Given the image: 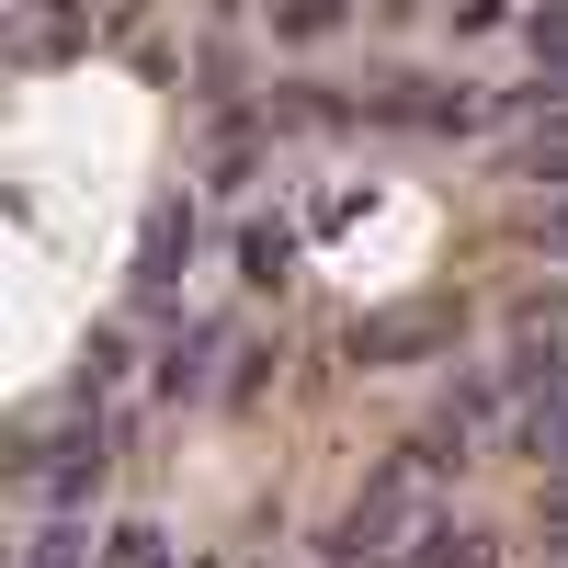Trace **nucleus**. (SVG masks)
Returning a JSON list of instances; mask_svg holds the SVG:
<instances>
[{
  "instance_id": "9b49d317",
  "label": "nucleus",
  "mask_w": 568,
  "mask_h": 568,
  "mask_svg": "<svg viewBox=\"0 0 568 568\" xmlns=\"http://www.w3.org/2000/svg\"><path fill=\"white\" fill-rule=\"evenodd\" d=\"M103 557H114V568H171V546H160V535H149V524H125V535H114V546H103Z\"/></svg>"
},
{
  "instance_id": "f257e3e1",
  "label": "nucleus",
  "mask_w": 568,
  "mask_h": 568,
  "mask_svg": "<svg viewBox=\"0 0 568 568\" xmlns=\"http://www.w3.org/2000/svg\"><path fill=\"white\" fill-rule=\"evenodd\" d=\"M433 489H444V455H433V444L387 455V466L353 489L342 535H329V568H387V557H409V546H420V524H433Z\"/></svg>"
},
{
  "instance_id": "20e7f679",
  "label": "nucleus",
  "mask_w": 568,
  "mask_h": 568,
  "mask_svg": "<svg viewBox=\"0 0 568 568\" xmlns=\"http://www.w3.org/2000/svg\"><path fill=\"white\" fill-rule=\"evenodd\" d=\"M398 568H500V535L489 524H420V546Z\"/></svg>"
},
{
  "instance_id": "4468645a",
  "label": "nucleus",
  "mask_w": 568,
  "mask_h": 568,
  "mask_svg": "<svg viewBox=\"0 0 568 568\" xmlns=\"http://www.w3.org/2000/svg\"><path fill=\"white\" fill-rule=\"evenodd\" d=\"M535 240H546V251L568 262V205H546V216H535Z\"/></svg>"
},
{
  "instance_id": "1a4fd4ad",
  "label": "nucleus",
  "mask_w": 568,
  "mask_h": 568,
  "mask_svg": "<svg viewBox=\"0 0 568 568\" xmlns=\"http://www.w3.org/2000/svg\"><path fill=\"white\" fill-rule=\"evenodd\" d=\"M535 69L568 91V0H546V12H535Z\"/></svg>"
},
{
  "instance_id": "423d86ee",
  "label": "nucleus",
  "mask_w": 568,
  "mask_h": 568,
  "mask_svg": "<svg viewBox=\"0 0 568 568\" xmlns=\"http://www.w3.org/2000/svg\"><path fill=\"white\" fill-rule=\"evenodd\" d=\"M478 103L466 91H433V80H398V91H375V125H466Z\"/></svg>"
},
{
  "instance_id": "0eeeda50",
  "label": "nucleus",
  "mask_w": 568,
  "mask_h": 568,
  "mask_svg": "<svg viewBox=\"0 0 568 568\" xmlns=\"http://www.w3.org/2000/svg\"><path fill=\"white\" fill-rule=\"evenodd\" d=\"M524 455L568 466V387H535V409H524Z\"/></svg>"
},
{
  "instance_id": "39448f33",
  "label": "nucleus",
  "mask_w": 568,
  "mask_h": 568,
  "mask_svg": "<svg viewBox=\"0 0 568 568\" xmlns=\"http://www.w3.org/2000/svg\"><path fill=\"white\" fill-rule=\"evenodd\" d=\"M511 171L568 194V91H557V103H535V125H524V149H511Z\"/></svg>"
},
{
  "instance_id": "f03ea898",
  "label": "nucleus",
  "mask_w": 568,
  "mask_h": 568,
  "mask_svg": "<svg viewBox=\"0 0 568 568\" xmlns=\"http://www.w3.org/2000/svg\"><path fill=\"white\" fill-rule=\"evenodd\" d=\"M489 420H500V375H455V387L433 398V433H420V444H433V455L455 466L466 444H478V433H489Z\"/></svg>"
},
{
  "instance_id": "6e6552de",
  "label": "nucleus",
  "mask_w": 568,
  "mask_h": 568,
  "mask_svg": "<svg viewBox=\"0 0 568 568\" xmlns=\"http://www.w3.org/2000/svg\"><path fill=\"white\" fill-rule=\"evenodd\" d=\"M205 375H216V329H182V342L160 353V387H171V398H194Z\"/></svg>"
},
{
  "instance_id": "f8f14e48",
  "label": "nucleus",
  "mask_w": 568,
  "mask_h": 568,
  "mask_svg": "<svg viewBox=\"0 0 568 568\" xmlns=\"http://www.w3.org/2000/svg\"><path fill=\"white\" fill-rule=\"evenodd\" d=\"M329 23H342V0H284L273 12V34H329Z\"/></svg>"
},
{
  "instance_id": "ddd939ff",
  "label": "nucleus",
  "mask_w": 568,
  "mask_h": 568,
  "mask_svg": "<svg viewBox=\"0 0 568 568\" xmlns=\"http://www.w3.org/2000/svg\"><path fill=\"white\" fill-rule=\"evenodd\" d=\"M546 546L568 557V466H557V500H546Z\"/></svg>"
},
{
  "instance_id": "7ed1b4c3",
  "label": "nucleus",
  "mask_w": 568,
  "mask_h": 568,
  "mask_svg": "<svg viewBox=\"0 0 568 568\" xmlns=\"http://www.w3.org/2000/svg\"><path fill=\"white\" fill-rule=\"evenodd\" d=\"M103 466H114V444H103V420H91L80 444H58V455H45V511H80L91 489H103Z\"/></svg>"
},
{
  "instance_id": "9d476101",
  "label": "nucleus",
  "mask_w": 568,
  "mask_h": 568,
  "mask_svg": "<svg viewBox=\"0 0 568 568\" xmlns=\"http://www.w3.org/2000/svg\"><path fill=\"white\" fill-rule=\"evenodd\" d=\"M12 568H91V546H80V535H69V524H45V535H34V546H23V557H12Z\"/></svg>"
}]
</instances>
